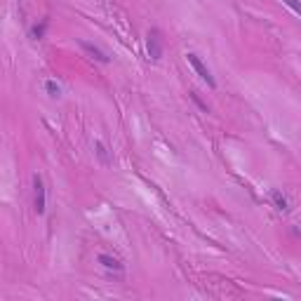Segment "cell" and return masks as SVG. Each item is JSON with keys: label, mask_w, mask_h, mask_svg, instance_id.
<instances>
[{"label": "cell", "mask_w": 301, "mask_h": 301, "mask_svg": "<svg viewBox=\"0 0 301 301\" xmlns=\"http://www.w3.org/2000/svg\"><path fill=\"white\" fill-rule=\"evenodd\" d=\"M146 52H149L150 61H160L162 52H165V45H162V35L158 29H150L146 35Z\"/></svg>", "instance_id": "cell-1"}, {"label": "cell", "mask_w": 301, "mask_h": 301, "mask_svg": "<svg viewBox=\"0 0 301 301\" xmlns=\"http://www.w3.org/2000/svg\"><path fill=\"white\" fill-rule=\"evenodd\" d=\"M45 92H47L52 99L61 97V87H59V83H57V80H45Z\"/></svg>", "instance_id": "cell-9"}, {"label": "cell", "mask_w": 301, "mask_h": 301, "mask_svg": "<svg viewBox=\"0 0 301 301\" xmlns=\"http://www.w3.org/2000/svg\"><path fill=\"white\" fill-rule=\"evenodd\" d=\"M99 264L108 271H116V273H122V271H125V266L120 264V259L111 257V254H99Z\"/></svg>", "instance_id": "cell-5"}, {"label": "cell", "mask_w": 301, "mask_h": 301, "mask_svg": "<svg viewBox=\"0 0 301 301\" xmlns=\"http://www.w3.org/2000/svg\"><path fill=\"white\" fill-rule=\"evenodd\" d=\"M186 61H188L191 66H193V71H195V73L200 75V78H203L205 83H207V85H210L212 90H214V87H216L214 75H212V71H210V68L205 66V61L200 59V57H198V54H195V52H188V54H186Z\"/></svg>", "instance_id": "cell-3"}, {"label": "cell", "mask_w": 301, "mask_h": 301, "mask_svg": "<svg viewBox=\"0 0 301 301\" xmlns=\"http://www.w3.org/2000/svg\"><path fill=\"white\" fill-rule=\"evenodd\" d=\"M94 153H97L99 162L104 165V167H108V165H113V158H111V153H108V149L104 146V141H94Z\"/></svg>", "instance_id": "cell-6"}, {"label": "cell", "mask_w": 301, "mask_h": 301, "mask_svg": "<svg viewBox=\"0 0 301 301\" xmlns=\"http://www.w3.org/2000/svg\"><path fill=\"white\" fill-rule=\"evenodd\" d=\"M80 47H83V52H85L87 57H92V59L99 61V64H111V57H108L101 47H97L94 43H90V40H80Z\"/></svg>", "instance_id": "cell-4"}, {"label": "cell", "mask_w": 301, "mask_h": 301, "mask_svg": "<svg viewBox=\"0 0 301 301\" xmlns=\"http://www.w3.org/2000/svg\"><path fill=\"white\" fill-rule=\"evenodd\" d=\"M191 99H193L195 104H198V106L203 108L205 113H207V111H210V106H207V104H203V101H200V97H198V94H195V92H191Z\"/></svg>", "instance_id": "cell-11"}, {"label": "cell", "mask_w": 301, "mask_h": 301, "mask_svg": "<svg viewBox=\"0 0 301 301\" xmlns=\"http://www.w3.org/2000/svg\"><path fill=\"white\" fill-rule=\"evenodd\" d=\"M282 5H287V7L301 19V0H282Z\"/></svg>", "instance_id": "cell-10"}, {"label": "cell", "mask_w": 301, "mask_h": 301, "mask_svg": "<svg viewBox=\"0 0 301 301\" xmlns=\"http://www.w3.org/2000/svg\"><path fill=\"white\" fill-rule=\"evenodd\" d=\"M45 29H47V19H43L40 24H35V26H31V31H29V35H31L33 40H43V38H45Z\"/></svg>", "instance_id": "cell-8"}, {"label": "cell", "mask_w": 301, "mask_h": 301, "mask_svg": "<svg viewBox=\"0 0 301 301\" xmlns=\"http://www.w3.org/2000/svg\"><path fill=\"white\" fill-rule=\"evenodd\" d=\"M33 210L35 214L43 216L47 210V198H45V183L40 179V174H33Z\"/></svg>", "instance_id": "cell-2"}, {"label": "cell", "mask_w": 301, "mask_h": 301, "mask_svg": "<svg viewBox=\"0 0 301 301\" xmlns=\"http://www.w3.org/2000/svg\"><path fill=\"white\" fill-rule=\"evenodd\" d=\"M271 200H273V205H275V210H280V212H290V203H287V198L280 193L278 188L271 191Z\"/></svg>", "instance_id": "cell-7"}]
</instances>
